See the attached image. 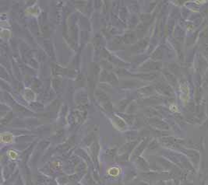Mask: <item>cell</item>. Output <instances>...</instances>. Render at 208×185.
I'll return each mask as SVG.
<instances>
[{"label": "cell", "mask_w": 208, "mask_h": 185, "mask_svg": "<svg viewBox=\"0 0 208 185\" xmlns=\"http://www.w3.org/2000/svg\"><path fill=\"white\" fill-rule=\"evenodd\" d=\"M8 153H9V156H10L12 159H16V157H17V153L14 152V151L11 150V151H10Z\"/></svg>", "instance_id": "cell-2"}, {"label": "cell", "mask_w": 208, "mask_h": 185, "mask_svg": "<svg viewBox=\"0 0 208 185\" xmlns=\"http://www.w3.org/2000/svg\"><path fill=\"white\" fill-rule=\"evenodd\" d=\"M180 90H181V99L185 104L190 99V88L186 85H182L180 87Z\"/></svg>", "instance_id": "cell-1"}, {"label": "cell", "mask_w": 208, "mask_h": 185, "mask_svg": "<svg viewBox=\"0 0 208 185\" xmlns=\"http://www.w3.org/2000/svg\"><path fill=\"white\" fill-rule=\"evenodd\" d=\"M170 109L172 110V111H178L177 106H175V105H172V106H170Z\"/></svg>", "instance_id": "cell-3"}]
</instances>
